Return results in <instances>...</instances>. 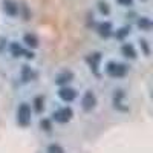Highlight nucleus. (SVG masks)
I'll list each match as a JSON object with an SVG mask.
<instances>
[{"instance_id": "nucleus-1", "label": "nucleus", "mask_w": 153, "mask_h": 153, "mask_svg": "<svg viewBox=\"0 0 153 153\" xmlns=\"http://www.w3.org/2000/svg\"><path fill=\"white\" fill-rule=\"evenodd\" d=\"M106 74L112 76V78H123L127 74V66L117 63V61H109L106 65Z\"/></svg>"}, {"instance_id": "nucleus-2", "label": "nucleus", "mask_w": 153, "mask_h": 153, "mask_svg": "<svg viewBox=\"0 0 153 153\" xmlns=\"http://www.w3.org/2000/svg\"><path fill=\"white\" fill-rule=\"evenodd\" d=\"M31 115H32V110H31V106L23 103L19 106L17 109V123L19 126L22 127H28L29 123H31Z\"/></svg>"}, {"instance_id": "nucleus-3", "label": "nucleus", "mask_w": 153, "mask_h": 153, "mask_svg": "<svg viewBox=\"0 0 153 153\" xmlns=\"http://www.w3.org/2000/svg\"><path fill=\"white\" fill-rule=\"evenodd\" d=\"M72 117H74V110L71 107H68V106L66 107H60V109H57L52 113V120L57 121V123H60V124L69 123Z\"/></svg>"}, {"instance_id": "nucleus-4", "label": "nucleus", "mask_w": 153, "mask_h": 153, "mask_svg": "<svg viewBox=\"0 0 153 153\" xmlns=\"http://www.w3.org/2000/svg\"><path fill=\"white\" fill-rule=\"evenodd\" d=\"M95 104H97V97H95V94H94L92 91H87V92L83 95V98H81V107H83V110L91 112V110L95 107Z\"/></svg>"}, {"instance_id": "nucleus-5", "label": "nucleus", "mask_w": 153, "mask_h": 153, "mask_svg": "<svg viewBox=\"0 0 153 153\" xmlns=\"http://www.w3.org/2000/svg\"><path fill=\"white\" fill-rule=\"evenodd\" d=\"M58 97L63 101H66V103H71V101H74L76 98V91L72 87H61L58 91Z\"/></svg>"}, {"instance_id": "nucleus-6", "label": "nucleus", "mask_w": 153, "mask_h": 153, "mask_svg": "<svg viewBox=\"0 0 153 153\" xmlns=\"http://www.w3.org/2000/svg\"><path fill=\"white\" fill-rule=\"evenodd\" d=\"M9 51H11V54L14 55V57H22V55L28 57V58H32V57H34L32 52H29V51H26V49H23L19 43H11Z\"/></svg>"}, {"instance_id": "nucleus-7", "label": "nucleus", "mask_w": 153, "mask_h": 153, "mask_svg": "<svg viewBox=\"0 0 153 153\" xmlns=\"http://www.w3.org/2000/svg\"><path fill=\"white\" fill-rule=\"evenodd\" d=\"M100 61H101V54L100 52H95V54H91L87 57V63L91 65V69L94 71V74L98 75V66H100Z\"/></svg>"}, {"instance_id": "nucleus-8", "label": "nucleus", "mask_w": 153, "mask_h": 153, "mask_svg": "<svg viewBox=\"0 0 153 153\" xmlns=\"http://www.w3.org/2000/svg\"><path fill=\"white\" fill-rule=\"evenodd\" d=\"M3 11L6 12L8 16H17V12H19V5L16 2H12V0H5L3 2Z\"/></svg>"}, {"instance_id": "nucleus-9", "label": "nucleus", "mask_w": 153, "mask_h": 153, "mask_svg": "<svg viewBox=\"0 0 153 153\" xmlns=\"http://www.w3.org/2000/svg\"><path fill=\"white\" fill-rule=\"evenodd\" d=\"M72 78H74V72H72V71H63L61 74L57 75L55 83H57V84H66V83H69Z\"/></svg>"}, {"instance_id": "nucleus-10", "label": "nucleus", "mask_w": 153, "mask_h": 153, "mask_svg": "<svg viewBox=\"0 0 153 153\" xmlns=\"http://www.w3.org/2000/svg\"><path fill=\"white\" fill-rule=\"evenodd\" d=\"M97 29H98V34H100L101 37L107 38V37L112 34V25H110L109 22H103V23H100L98 26H97Z\"/></svg>"}, {"instance_id": "nucleus-11", "label": "nucleus", "mask_w": 153, "mask_h": 153, "mask_svg": "<svg viewBox=\"0 0 153 153\" xmlns=\"http://www.w3.org/2000/svg\"><path fill=\"white\" fill-rule=\"evenodd\" d=\"M121 52H123V55H126L127 58H136V51H135L133 45H130V43H126V45H123V48H121Z\"/></svg>"}, {"instance_id": "nucleus-12", "label": "nucleus", "mask_w": 153, "mask_h": 153, "mask_svg": "<svg viewBox=\"0 0 153 153\" xmlns=\"http://www.w3.org/2000/svg\"><path fill=\"white\" fill-rule=\"evenodd\" d=\"M23 42L26 43L28 48H38V38L35 34H25Z\"/></svg>"}, {"instance_id": "nucleus-13", "label": "nucleus", "mask_w": 153, "mask_h": 153, "mask_svg": "<svg viewBox=\"0 0 153 153\" xmlns=\"http://www.w3.org/2000/svg\"><path fill=\"white\" fill-rule=\"evenodd\" d=\"M34 109H35V112L37 113H40L43 109H45V98L43 97H35L34 98Z\"/></svg>"}, {"instance_id": "nucleus-14", "label": "nucleus", "mask_w": 153, "mask_h": 153, "mask_svg": "<svg viewBox=\"0 0 153 153\" xmlns=\"http://www.w3.org/2000/svg\"><path fill=\"white\" fill-rule=\"evenodd\" d=\"M34 75L35 74L29 69V66H23V69H22V78H23V81H29Z\"/></svg>"}, {"instance_id": "nucleus-15", "label": "nucleus", "mask_w": 153, "mask_h": 153, "mask_svg": "<svg viewBox=\"0 0 153 153\" xmlns=\"http://www.w3.org/2000/svg\"><path fill=\"white\" fill-rule=\"evenodd\" d=\"M138 26L141 28V29H146V31H149V29L152 28L150 19H149V17H141V19L138 20Z\"/></svg>"}, {"instance_id": "nucleus-16", "label": "nucleus", "mask_w": 153, "mask_h": 153, "mask_svg": "<svg viewBox=\"0 0 153 153\" xmlns=\"http://www.w3.org/2000/svg\"><path fill=\"white\" fill-rule=\"evenodd\" d=\"M48 152L49 153H65V150H63L58 144H51L49 149H48Z\"/></svg>"}, {"instance_id": "nucleus-17", "label": "nucleus", "mask_w": 153, "mask_h": 153, "mask_svg": "<svg viewBox=\"0 0 153 153\" xmlns=\"http://www.w3.org/2000/svg\"><path fill=\"white\" fill-rule=\"evenodd\" d=\"M98 6H100V11L103 12L104 16H107L109 12H110V9H109V5H107V3H104V2H100V3H98Z\"/></svg>"}, {"instance_id": "nucleus-18", "label": "nucleus", "mask_w": 153, "mask_h": 153, "mask_svg": "<svg viewBox=\"0 0 153 153\" xmlns=\"http://www.w3.org/2000/svg\"><path fill=\"white\" fill-rule=\"evenodd\" d=\"M120 31H121V32H118L117 37H118V38H123L124 35H127V34L130 32V28H123V29H120Z\"/></svg>"}, {"instance_id": "nucleus-19", "label": "nucleus", "mask_w": 153, "mask_h": 153, "mask_svg": "<svg viewBox=\"0 0 153 153\" xmlns=\"http://www.w3.org/2000/svg\"><path fill=\"white\" fill-rule=\"evenodd\" d=\"M141 46H143V49H144V54L149 55V54H150V49H149V45H147L146 40H141Z\"/></svg>"}, {"instance_id": "nucleus-20", "label": "nucleus", "mask_w": 153, "mask_h": 153, "mask_svg": "<svg viewBox=\"0 0 153 153\" xmlns=\"http://www.w3.org/2000/svg\"><path fill=\"white\" fill-rule=\"evenodd\" d=\"M117 2H118L120 5H124V6H132L133 0H117Z\"/></svg>"}, {"instance_id": "nucleus-21", "label": "nucleus", "mask_w": 153, "mask_h": 153, "mask_svg": "<svg viewBox=\"0 0 153 153\" xmlns=\"http://www.w3.org/2000/svg\"><path fill=\"white\" fill-rule=\"evenodd\" d=\"M42 127H45V130H51V123L48 120H43L42 121Z\"/></svg>"}]
</instances>
